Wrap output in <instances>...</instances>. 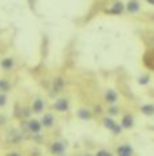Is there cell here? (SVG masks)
I'll list each match as a JSON object with an SVG mask.
<instances>
[{"label":"cell","instance_id":"cell-12","mask_svg":"<svg viewBox=\"0 0 154 156\" xmlns=\"http://www.w3.org/2000/svg\"><path fill=\"white\" fill-rule=\"evenodd\" d=\"M29 109H31V113H33V115H42V113L45 111V102H44V98H40V96H38V98H35Z\"/></svg>","mask_w":154,"mask_h":156},{"label":"cell","instance_id":"cell-2","mask_svg":"<svg viewBox=\"0 0 154 156\" xmlns=\"http://www.w3.org/2000/svg\"><path fill=\"white\" fill-rule=\"evenodd\" d=\"M102 125H103V129H107L113 136H120V134L123 133V129H121V125H120V122H118L116 118L103 116L102 118Z\"/></svg>","mask_w":154,"mask_h":156},{"label":"cell","instance_id":"cell-10","mask_svg":"<svg viewBox=\"0 0 154 156\" xmlns=\"http://www.w3.org/2000/svg\"><path fill=\"white\" fill-rule=\"evenodd\" d=\"M76 116L82 120V122H91L94 118V111L91 107H80L76 111Z\"/></svg>","mask_w":154,"mask_h":156},{"label":"cell","instance_id":"cell-22","mask_svg":"<svg viewBox=\"0 0 154 156\" xmlns=\"http://www.w3.org/2000/svg\"><path fill=\"white\" fill-rule=\"evenodd\" d=\"M5 156H24V154H22L20 151H15V149H13V151H7V153H5Z\"/></svg>","mask_w":154,"mask_h":156},{"label":"cell","instance_id":"cell-11","mask_svg":"<svg viewBox=\"0 0 154 156\" xmlns=\"http://www.w3.org/2000/svg\"><path fill=\"white\" fill-rule=\"evenodd\" d=\"M103 100H105L107 105H111V104H118V100H120V93H118L116 89H107V91L103 93Z\"/></svg>","mask_w":154,"mask_h":156},{"label":"cell","instance_id":"cell-21","mask_svg":"<svg viewBox=\"0 0 154 156\" xmlns=\"http://www.w3.org/2000/svg\"><path fill=\"white\" fill-rule=\"evenodd\" d=\"M7 105V93H0V109Z\"/></svg>","mask_w":154,"mask_h":156},{"label":"cell","instance_id":"cell-19","mask_svg":"<svg viewBox=\"0 0 154 156\" xmlns=\"http://www.w3.org/2000/svg\"><path fill=\"white\" fill-rule=\"evenodd\" d=\"M138 83H140V85H149V83H151V75H149V73L140 75V76H138Z\"/></svg>","mask_w":154,"mask_h":156},{"label":"cell","instance_id":"cell-6","mask_svg":"<svg viewBox=\"0 0 154 156\" xmlns=\"http://www.w3.org/2000/svg\"><path fill=\"white\" fill-rule=\"evenodd\" d=\"M114 156H134V147L129 142L118 144L116 149H114Z\"/></svg>","mask_w":154,"mask_h":156},{"label":"cell","instance_id":"cell-7","mask_svg":"<svg viewBox=\"0 0 154 156\" xmlns=\"http://www.w3.org/2000/svg\"><path fill=\"white\" fill-rule=\"evenodd\" d=\"M120 125H121L123 131H131V129H134V125H136V118H134V115L125 113V115L121 116V120H120Z\"/></svg>","mask_w":154,"mask_h":156},{"label":"cell","instance_id":"cell-25","mask_svg":"<svg viewBox=\"0 0 154 156\" xmlns=\"http://www.w3.org/2000/svg\"><path fill=\"white\" fill-rule=\"evenodd\" d=\"M0 123H4V122H2V118H0Z\"/></svg>","mask_w":154,"mask_h":156},{"label":"cell","instance_id":"cell-5","mask_svg":"<svg viewBox=\"0 0 154 156\" xmlns=\"http://www.w3.org/2000/svg\"><path fill=\"white\" fill-rule=\"evenodd\" d=\"M105 13H107V15H114V16L123 15V13H125V2H123V0H113L111 5L105 9Z\"/></svg>","mask_w":154,"mask_h":156},{"label":"cell","instance_id":"cell-18","mask_svg":"<svg viewBox=\"0 0 154 156\" xmlns=\"http://www.w3.org/2000/svg\"><path fill=\"white\" fill-rule=\"evenodd\" d=\"M22 136H24V134H22L20 131H16V129H15V131H9L7 140H9V142H15V144H18V142H22Z\"/></svg>","mask_w":154,"mask_h":156},{"label":"cell","instance_id":"cell-20","mask_svg":"<svg viewBox=\"0 0 154 156\" xmlns=\"http://www.w3.org/2000/svg\"><path fill=\"white\" fill-rule=\"evenodd\" d=\"M93 156H114V153H111L109 149H98Z\"/></svg>","mask_w":154,"mask_h":156},{"label":"cell","instance_id":"cell-3","mask_svg":"<svg viewBox=\"0 0 154 156\" xmlns=\"http://www.w3.org/2000/svg\"><path fill=\"white\" fill-rule=\"evenodd\" d=\"M71 109V100L67 96H56L53 102V111L54 113H67Z\"/></svg>","mask_w":154,"mask_h":156},{"label":"cell","instance_id":"cell-13","mask_svg":"<svg viewBox=\"0 0 154 156\" xmlns=\"http://www.w3.org/2000/svg\"><path fill=\"white\" fill-rule=\"evenodd\" d=\"M65 87V78L64 76H56L53 80V85H51V93H62Z\"/></svg>","mask_w":154,"mask_h":156},{"label":"cell","instance_id":"cell-4","mask_svg":"<svg viewBox=\"0 0 154 156\" xmlns=\"http://www.w3.org/2000/svg\"><path fill=\"white\" fill-rule=\"evenodd\" d=\"M67 153V144L64 140H54L49 144V154L51 156H65Z\"/></svg>","mask_w":154,"mask_h":156},{"label":"cell","instance_id":"cell-17","mask_svg":"<svg viewBox=\"0 0 154 156\" xmlns=\"http://www.w3.org/2000/svg\"><path fill=\"white\" fill-rule=\"evenodd\" d=\"M11 87H13V83L9 78H0V93H9Z\"/></svg>","mask_w":154,"mask_h":156},{"label":"cell","instance_id":"cell-16","mask_svg":"<svg viewBox=\"0 0 154 156\" xmlns=\"http://www.w3.org/2000/svg\"><path fill=\"white\" fill-rule=\"evenodd\" d=\"M121 115V107L118 105V104H111L109 107H107V115L105 116H111V118H118Z\"/></svg>","mask_w":154,"mask_h":156},{"label":"cell","instance_id":"cell-15","mask_svg":"<svg viewBox=\"0 0 154 156\" xmlns=\"http://www.w3.org/2000/svg\"><path fill=\"white\" fill-rule=\"evenodd\" d=\"M140 113L143 115V116L147 118H152L154 116V104H142V107H140Z\"/></svg>","mask_w":154,"mask_h":156},{"label":"cell","instance_id":"cell-1","mask_svg":"<svg viewBox=\"0 0 154 156\" xmlns=\"http://www.w3.org/2000/svg\"><path fill=\"white\" fill-rule=\"evenodd\" d=\"M22 131L26 134H31V136H40L44 127H42L38 118H26V120H22Z\"/></svg>","mask_w":154,"mask_h":156},{"label":"cell","instance_id":"cell-24","mask_svg":"<svg viewBox=\"0 0 154 156\" xmlns=\"http://www.w3.org/2000/svg\"><path fill=\"white\" fill-rule=\"evenodd\" d=\"M143 2H145V4H149V5H152V7H154V0H143Z\"/></svg>","mask_w":154,"mask_h":156},{"label":"cell","instance_id":"cell-8","mask_svg":"<svg viewBox=\"0 0 154 156\" xmlns=\"http://www.w3.org/2000/svg\"><path fill=\"white\" fill-rule=\"evenodd\" d=\"M40 123H42L44 129H53L54 123H56V116H54V113H42Z\"/></svg>","mask_w":154,"mask_h":156},{"label":"cell","instance_id":"cell-9","mask_svg":"<svg viewBox=\"0 0 154 156\" xmlns=\"http://www.w3.org/2000/svg\"><path fill=\"white\" fill-rule=\"evenodd\" d=\"M140 11H142V0H127L125 2V13L138 15Z\"/></svg>","mask_w":154,"mask_h":156},{"label":"cell","instance_id":"cell-23","mask_svg":"<svg viewBox=\"0 0 154 156\" xmlns=\"http://www.w3.org/2000/svg\"><path fill=\"white\" fill-rule=\"evenodd\" d=\"M29 5H31V7L35 9V5H37V0H29Z\"/></svg>","mask_w":154,"mask_h":156},{"label":"cell","instance_id":"cell-14","mask_svg":"<svg viewBox=\"0 0 154 156\" xmlns=\"http://www.w3.org/2000/svg\"><path fill=\"white\" fill-rule=\"evenodd\" d=\"M0 69H2V71H5V73L13 71V69H15V58H11V56L2 58V60H0Z\"/></svg>","mask_w":154,"mask_h":156}]
</instances>
